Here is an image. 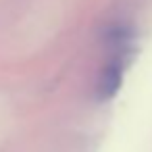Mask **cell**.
I'll list each match as a JSON object with an SVG mask.
<instances>
[{"instance_id": "6da1fadb", "label": "cell", "mask_w": 152, "mask_h": 152, "mask_svg": "<svg viewBox=\"0 0 152 152\" xmlns=\"http://www.w3.org/2000/svg\"><path fill=\"white\" fill-rule=\"evenodd\" d=\"M123 56H125V52H115L108 58V63L100 69L98 81H96V98L100 102H106L117 96V92L123 83V69H125Z\"/></svg>"}]
</instances>
